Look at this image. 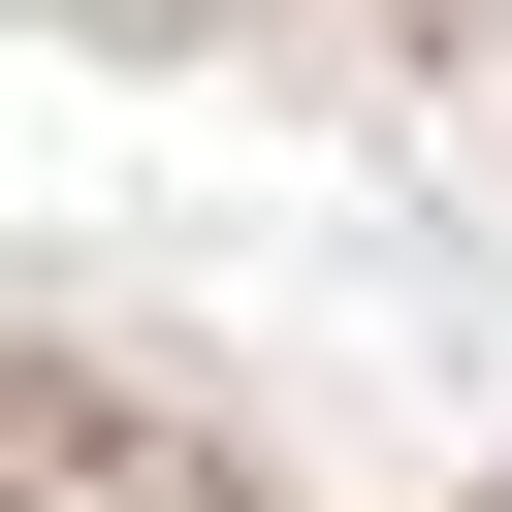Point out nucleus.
Here are the masks:
<instances>
[{"mask_svg":"<svg viewBox=\"0 0 512 512\" xmlns=\"http://www.w3.org/2000/svg\"><path fill=\"white\" fill-rule=\"evenodd\" d=\"M0 512H256V448L128 352H0Z\"/></svg>","mask_w":512,"mask_h":512,"instance_id":"nucleus-1","label":"nucleus"},{"mask_svg":"<svg viewBox=\"0 0 512 512\" xmlns=\"http://www.w3.org/2000/svg\"><path fill=\"white\" fill-rule=\"evenodd\" d=\"M480 512H512V480H480Z\"/></svg>","mask_w":512,"mask_h":512,"instance_id":"nucleus-2","label":"nucleus"}]
</instances>
